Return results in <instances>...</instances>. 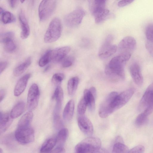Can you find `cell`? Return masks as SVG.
Instances as JSON below:
<instances>
[{"mask_svg": "<svg viewBox=\"0 0 153 153\" xmlns=\"http://www.w3.org/2000/svg\"><path fill=\"white\" fill-rule=\"evenodd\" d=\"M68 135V131L67 128H62L59 131L56 138V144L57 145V147H63Z\"/></svg>", "mask_w": 153, "mask_h": 153, "instance_id": "cell-27", "label": "cell"}, {"mask_svg": "<svg viewBox=\"0 0 153 153\" xmlns=\"http://www.w3.org/2000/svg\"><path fill=\"white\" fill-rule=\"evenodd\" d=\"M131 56L127 54H119L113 57L105 67L106 74L116 79H123L125 77L124 65Z\"/></svg>", "mask_w": 153, "mask_h": 153, "instance_id": "cell-1", "label": "cell"}, {"mask_svg": "<svg viewBox=\"0 0 153 153\" xmlns=\"http://www.w3.org/2000/svg\"><path fill=\"white\" fill-rule=\"evenodd\" d=\"M65 76L64 74L61 73H57L54 74L52 78V82L57 86H59L62 81L63 80Z\"/></svg>", "mask_w": 153, "mask_h": 153, "instance_id": "cell-35", "label": "cell"}, {"mask_svg": "<svg viewBox=\"0 0 153 153\" xmlns=\"http://www.w3.org/2000/svg\"><path fill=\"white\" fill-rule=\"evenodd\" d=\"M25 107V104L22 101L17 103L12 109L10 114L13 118H16L20 116L23 113Z\"/></svg>", "mask_w": 153, "mask_h": 153, "instance_id": "cell-25", "label": "cell"}, {"mask_svg": "<svg viewBox=\"0 0 153 153\" xmlns=\"http://www.w3.org/2000/svg\"><path fill=\"white\" fill-rule=\"evenodd\" d=\"M89 91H90L91 94L95 98L96 96V88L94 87H91L89 89Z\"/></svg>", "mask_w": 153, "mask_h": 153, "instance_id": "cell-46", "label": "cell"}, {"mask_svg": "<svg viewBox=\"0 0 153 153\" xmlns=\"http://www.w3.org/2000/svg\"><path fill=\"white\" fill-rule=\"evenodd\" d=\"M128 147L121 142H118L114 145L112 153H127Z\"/></svg>", "mask_w": 153, "mask_h": 153, "instance_id": "cell-31", "label": "cell"}, {"mask_svg": "<svg viewBox=\"0 0 153 153\" xmlns=\"http://www.w3.org/2000/svg\"><path fill=\"white\" fill-rule=\"evenodd\" d=\"M134 93V89L129 88L116 96L111 103L112 112L119 109L124 106L130 100Z\"/></svg>", "mask_w": 153, "mask_h": 153, "instance_id": "cell-7", "label": "cell"}, {"mask_svg": "<svg viewBox=\"0 0 153 153\" xmlns=\"http://www.w3.org/2000/svg\"><path fill=\"white\" fill-rule=\"evenodd\" d=\"M34 136V131L30 127L17 128L15 133L16 140L22 144H28L33 142Z\"/></svg>", "mask_w": 153, "mask_h": 153, "instance_id": "cell-8", "label": "cell"}, {"mask_svg": "<svg viewBox=\"0 0 153 153\" xmlns=\"http://www.w3.org/2000/svg\"><path fill=\"white\" fill-rule=\"evenodd\" d=\"M33 113L31 111L26 113L21 117L18 124L17 128H24L30 127L33 118Z\"/></svg>", "mask_w": 153, "mask_h": 153, "instance_id": "cell-21", "label": "cell"}, {"mask_svg": "<svg viewBox=\"0 0 153 153\" xmlns=\"http://www.w3.org/2000/svg\"><path fill=\"white\" fill-rule=\"evenodd\" d=\"M101 142L99 138L93 137H87L77 144L73 153H90L101 147Z\"/></svg>", "mask_w": 153, "mask_h": 153, "instance_id": "cell-2", "label": "cell"}, {"mask_svg": "<svg viewBox=\"0 0 153 153\" xmlns=\"http://www.w3.org/2000/svg\"><path fill=\"white\" fill-rule=\"evenodd\" d=\"M144 151L145 148L144 146L139 145L131 149L127 153H143Z\"/></svg>", "mask_w": 153, "mask_h": 153, "instance_id": "cell-38", "label": "cell"}, {"mask_svg": "<svg viewBox=\"0 0 153 153\" xmlns=\"http://www.w3.org/2000/svg\"><path fill=\"white\" fill-rule=\"evenodd\" d=\"M62 32V25L60 20L54 18L50 22L44 36V41L47 43L54 42L60 37Z\"/></svg>", "mask_w": 153, "mask_h": 153, "instance_id": "cell-3", "label": "cell"}, {"mask_svg": "<svg viewBox=\"0 0 153 153\" xmlns=\"http://www.w3.org/2000/svg\"><path fill=\"white\" fill-rule=\"evenodd\" d=\"M25 1V0H21L20 2L21 3H23Z\"/></svg>", "mask_w": 153, "mask_h": 153, "instance_id": "cell-49", "label": "cell"}, {"mask_svg": "<svg viewBox=\"0 0 153 153\" xmlns=\"http://www.w3.org/2000/svg\"><path fill=\"white\" fill-rule=\"evenodd\" d=\"M56 101V104L62 105L63 99V92L62 88L60 86H57L52 97Z\"/></svg>", "mask_w": 153, "mask_h": 153, "instance_id": "cell-30", "label": "cell"}, {"mask_svg": "<svg viewBox=\"0 0 153 153\" xmlns=\"http://www.w3.org/2000/svg\"><path fill=\"white\" fill-rule=\"evenodd\" d=\"M79 79L77 77L71 78L68 81L67 85L68 92L70 95L75 93L79 83Z\"/></svg>", "mask_w": 153, "mask_h": 153, "instance_id": "cell-28", "label": "cell"}, {"mask_svg": "<svg viewBox=\"0 0 153 153\" xmlns=\"http://www.w3.org/2000/svg\"><path fill=\"white\" fill-rule=\"evenodd\" d=\"M97 24L100 23L107 19L110 15L109 10L105 7L100 8L91 13Z\"/></svg>", "mask_w": 153, "mask_h": 153, "instance_id": "cell-19", "label": "cell"}, {"mask_svg": "<svg viewBox=\"0 0 153 153\" xmlns=\"http://www.w3.org/2000/svg\"><path fill=\"white\" fill-rule=\"evenodd\" d=\"M78 124L81 130L85 134L91 136L93 133V124L90 120L85 115L78 116Z\"/></svg>", "mask_w": 153, "mask_h": 153, "instance_id": "cell-15", "label": "cell"}, {"mask_svg": "<svg viewBox=\"0 0 153 153\" xmlns=\"http://www.w3.org/2000/svg\"><path fill=\"white\" fill-rule=\"evenodd\" d=\"M70 50L71 48L68 46L60 47L51 50V61L54 63L62 61L66 57Z\"/></svg>", "mask_w": 153, "mask_h": 153, "instance_id": "cell-14", "label": "cell"}, {"mask_svg": "<svg viewBox=\"0 0 153 153\" xmlns=\"http://www.w3.org/2000/svg\"><path fill=\"white\" fill-rule=\"evenodd\" d=\"M85 14L84 10L77 8L65 16L64 22L65 25L70 27H74L79 25L82 22Z\"/></svg>", "mask_w": 153, "mask_h": 153, "instance_id": "cell-5", "label": "cell"}, {"mask_svg": "<svg viewBox=\"0 0 153 153\" xmlns=\"http://www.w3.org/2000/svg\"><path fill=\"white\" fill-rule=\"evenodd\" d=\"M118 95L116 92H112L106 97L101 104L99 111L100 116L105 118L113 113L111 109V103Z\"/></svg>", "mask_w": 153, "mask_h": 153, "instance_id": "cell-10", "label": "cell"}, {"mask_svg": "<svg viewBox=\"0 0 153 153\" xmlns=\"http://www.w3.org/2000/svg\"><path fill=\"white\" fill-rule=\"evenodd\" d=\"M56 6V1L54 0H43L40 3L38 12L39 19L44 21L48 19L54 12Z\"/></svg>", "mask_w": 153, "mask_h": 153, "instance_id": "cell-4", "label": "cell"}, {"mask_svg": "<svg viewBox=\"0 0 153 153\" xmlns=\"http://www.w3.org/2000/svg\"><path fill=\"white\" fill-rule=\"evenodd\" d=\"M113 37L108 35L105 38L99 51L98 55L102 59L107 58L114 53L117 50V46L112 44Z\"/></svg>", "mask_w": 153, "mask_h": 153, "instance_id": "cell-6", "label": "cell"}, {"mask_svg": "<svg viewBox=\"0 0 153 153\" xmlns=\"http://www.w3.org/2000/svg\"><path fill=\"white\" fill-rule=\"evenodd\" d=\"M65 149L63 147H56L54 149L52 150L50 153H64Z\"/></svg>", "mask_w": 153, "mask_h": 153, "instance_id": "cell-41", "label": "cell"}, {"mask_svg": "<svg viewBox=\"0 0 153 153\" xmlns=\"http://www.w3.org/2000/svg\"><path fill=\"white\" fill-rule=\"evenodd\" d=\"M89 110L94 111L95 108V98L89 90L85 89L84 91V96Z\"/></svg>", "mask_w": 153, "mask_h": 153, "instance_id": "cell-23", "label": "cell"}, {"mask_svg": "<svg viewBox=\"0 0 153 153\" xmlns=\"http://www.w3.org/2000/svg\"><path fill=\"white\" fill-rule=\"evenodd\" d=\"M74 108V102L73 100H70L66 104L63 111V117L65 120L69 121L72 118Z\"/></svg>", "mask_w": 153, "mask_h": 153, "instance_id": "cell-22", "label": "cell"}, {"mask_svg": "<svg viewBox=\"0 0 153 153\" xmlns=\"http://www.w3.org/2000/svg\"><path fill=\"white\" fill-rule=\"evenodd\" d=\"M8 1L10 7L12 9H14L16 7L18 1L9 0Z\"/></svg>", "mask_w": 153, "mask_h": 153, "instance_id": "cell-44", "label": "cell"}, {"mask_svg": "<svg viewBox=\"0 0 153 153\" xmlns=\"http://www.w3.org/2000/svg\"><path fill=\"white\" fill-rule=\"evenodd\" d=\"M145 46L149 54L153 57V42L147 40Z\"/></svg>", "mask_w": 153, "mask_h": 153, "instance_id": "cell-39", "label": "cell"}, {"mask_svg": "<svg viewBox=\"0 0 153 153\" xmlns=\"http://www.w3.org/2000/svg\"><path fill=\"white\" fill-rule=\"evenodd\" d=\"M14 33L8 32L1 35V42L3 45L4 50L8 53L13 52L16 50V46L13 41Z\"/></svg>", "mask_w": 153, "mask_h": 153, "instance_id": "cell-13", "label": "cell"}, {"mask_svg": "<svg viewBox=\"0 0 153 153\" xmlns=\"http://www.w3.org/2000/svg\"><path fill=\"white\" fill-rule=\"evenodd\" d=\"M13 118L8 113H3L0 115V132L1 134L5 132L12 123Z\"/></svg>", "mask_w": 153, "mask_h": 153, "instance_id": "cell-20", "label": "cell"}, {"mask_svg": "<svg viewBox=\"0 0 153 153\" xmlns=\"http://www.w3.org/2000/svg\"><path fill=\"white\" fill-rule=\"evenodd\" d=\"M50 67L51 66L50 65H48L45 68L44 70V72H46L48 71L50 68Z\"/></svg>", "mask_w": 153, "mask_h": 153, "instance_id": "cell-47", "label": "cell"}, {"mask_svg": "<svg viewBox=\"0 0 153 153\" xmlns=\"http://www.w3.org/2000/svg\"><path fill=\"white\" fill-rule=\"evenodd\" d=\"M30 76V74H28L19 79L14 89V94L15 96H19L23 92L26 88L28 79Z\"/></svg>", "mask_w": 153, "mask_h": 153, "instance_id": "cell-18", "label": "cell"}, {"mask_svg": "<svg viewBox=\"0 0 153 153\" xmlns=\"http://www.w3.org/2000/svg\"><path fill=\"white\" fill-rule=\"evenodd\" d=\"M51 50H47L42 55L39 61V65L41 67H43L47 65L51 61Z\"/></svg>", "mask_w": 153, "mask_h": 153, "instance_id": "cell-32", "label": "cell"}, {"mask_svg": "<svg viewBox=\"0 0 153 153\" xmlns=\"http://www.w3.org/2000/svg\"><path fill=\"white\" fill-rule=\"evenodd\" d=\"M74 58L71 56L66 57L63 61L62 63V66L65 68L71 66L72 65L74 61Z\"/></svg>", "mask_w": 153, "mask_h": 153, "instance_id": "cell-37", "label": "cell"}, {"mask_svg": "<svg viewBox=\"0 0 153 153\" xmlns=\"http://www.w3.org/2000/svg\"><path fill=\"white\" fill-rule=\"evenodd\" d=\"M134 1L133 0H121L118 2L117 5L120 7H123L130 4Z\"/></svg>", "mask_w": 153, "mask_h": 153, "instance_id": "cell-40", "label": "cell"}, {"mask_svg": "<svg viewBox=\"0 0 153 153\" xmlns=\"http://www.w3.org/2000/svg\"><path fill=\"white\" fill-rule=\"evenodd\" d=\"M1 20L3 23L8 24L14 22L16 18L14 15L10 12L4 11L0 14Z\"/></svg>", "mask_w": 153, "mask_h": 153, "instance_id": "cell-29", "label": "cell"}, {"mask_svg": "<svg viewBox=\"0 0 153 153\" xmlns=\"http://www.w3.org/2000/svg\"><path fill=\"white\" fill-rule=\"evenodd\" d=\"M152 105H153V83L148 86L144 93L139 103L138 109L139 111H144Z\"/></svg>", "mask_w": 153, "mask_h": 153, "instance_id": "cell-12", "label": "cell"}, {"mask_svg": "<svg viewBox=\"0 0 153 153\" xmlns=\"http://www.w3.org/2000/svg\"><path fill=\"white\" fill-rule=\"evenodd\" d=\"M129 71L134 83L138 86L142 85L143 78L139 64L136 62L132 63L130 66Z\"/></svg>", "mask_w": 153, "mask_h": 153, "instance_id": "cell-16", "label": "cell"}, {"mask_svg": "<svg viewBox=\"0 0 153 153\" xmlns=\"http://www.w3.org/2000/svg\"><path fill=\"white\" fill-rule=\"evenodd\" d=\"M3 150L1 148H0V153H2Z\"/></svg>", "mask_w": 153, "mask_h": 153, "instance_id": "cell-48", "label": "cell"}, {"mask_svg": "<svg viewBox=\"0 0 153 153\" xmlns=\"http://www.w3.org/2000/svg\"><path fill=\"white\" fill-rule=\"evenodd\" d=\"M40 95L39 87L37 84H32L28 90L27 97V107L29 111H32L37 106Z\"/></svg>", "mask_w": 153, "mask_h": 153, "instance_id": "cell-11", "label": "cell"}, {"mask_svg": "<svg viewBox=\"0 0 153 153\" xmlns=\"http://www.w3.org/2000/svg\"><path fill=\"white\" fill-rule=\"evenodd\" d=\"M136 42L134 38L131 36L123 38L120 42L117 47L119 54L131 55L135 48Z\"/></svg>", "mask_w": 153, "mask_h": 153, "instance_id": "cell-9", "label": "cell"}, {"mask_svg": "<svg viewBox=\"0 0 153 153\" xmlns=\"http://www.w3.org/2000/svg\"><path fill=\"white\" fill-rule=\"evenodd\" d=\"M148 117L147 115L143 112L139 114L135 120L136 125L140 126L144 125L147 120Z\"/></svg>", "mask_w": 153, "mask_h": 153, "instance_id": "cell-34", "label": "cell"}, {"mask_svg": "<svg viewBox=\"0 0 153 153\" xmlns=\"http://www.w3.org/2000/svg\"><path fill=\"white\" fill-rule=\"evenodd\" d=\"M87 106V103L83 97L79 102L77 108V111L78 116L84 115Z\"/></svg>", "mask_w": 153, "mask_h": 153, "instance_id": "cell-33", "label": "cell"}, {"mask_svg": "<svg viewBox=\"0 0 153 153\" xmlns=\"http://www.w3.org/2000/svg\"><path fill=\"white\" fill-rule=\"evenodd\" d=\"M6 94V91L4 89H1L0 91V102L3 100Z\"/></svg>", "mask_w": 153, "mask_h": 153, "instance_id": "cell-45", "label": "cell"}, {"mask_svg": "<svg viewBox=\"0 0 153 153\" xmlns=\"http://www.w3.org/2000/svg\"><path fill=\"white\" fill-rule=\"evenodd\" d=\"M31 59L28 57L24 62L17 66L14 69L13 74L16 76H18L22 74L29 66L31 64Z\"/></svg>", "mask_w": 153, "mask_h": 153, "instance_id": "cell-24", "label": "cell"}, {"mask_svg": "<svg viewBox=\"0 0 153 153\" xmlns=\"http://www.w3.org/2000/svg\"><path fill=\"white\" fill-rule=\"evenodd\" d=\"M19 19L21 28V38L23 39H26L29 35L30 29L27 19L22 10H21L19 13Z\"/></svg>", "mask_w": 153, "mask_h": 153, "instance_id": "cell-17", "label": "cell"}, {"mask_svg": "<svg viewBox=\"0 0 153 153\" xmlns=\"http://www.w3.org/2000/svg\"><path fill=\"white\" fill-rule=\"evenodd\" d=\"M8 63L6 61H2L0 63V73L1 74L7 68Z\"/></svg>", "mask_w": 153, "mask_h": 153, "instance_id": "cell-42", "label": "cell"}, {"mask_svg": "<svg viewBox=\"0 0 153 153\" xmlns=\"http://www.w3.org/2000/svg\"><path fill=\"white\" fill-rule=\"evenodd\" d=\"M146 36L147 40L153 42V24H150L147 26Z\"/></svg>", "mask_w": 153, "mask_h": 153, "instance_id": "cell-36", "label": "cell"}, {"mask_svg": "<svg viewBox=\"0 0 153 153\" xmlns=\"http://www.w3.org/2000/svg\"><path fill=\"white\" fill-rule=\"evenodd\" d=\"M90 153H109V152L107 149L101 147L94 150Z\"/></svg>", "mask_w": 153, "mask_h": 153, "instance_id": "cell-43", "label": "cell"}, {"mask_svg": "<svg viewBox=\"0 0 153 153\" xmlns=\"http://www.w3.org/2000/svg\"><path fill=\"white\" fill-rule=\"evenodd\" d=\"M56 144V139H49L43 144L40 149V153H50Z\"/></svg>", "mask_w": 153, "mask_h": 153, "instance_id": "cell-26", "label": "cell"}]
</instances>
